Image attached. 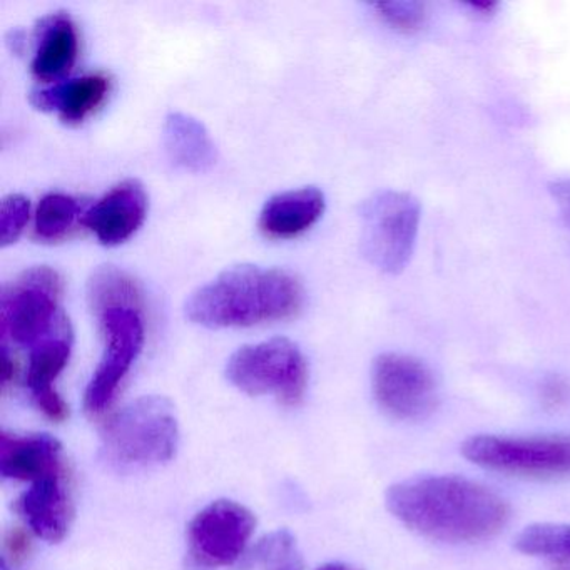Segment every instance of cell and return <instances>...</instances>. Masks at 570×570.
Here are the masks:
<instances>
[{
	"label": "cell",
	"mask_w": 570,
	"mask_h": 570,
	"mask_svg": "<svg viewBox=\"0 0 570 570\" xmlns=\"http://www.w3.org/2000/svg\"><path fill=\"white\" fill-rule=\"evenodd\" d=\"M148 195L136 179L119 183L85 213L82 223L106 246L119 245L131 238L145 222Z\"/></svg>",
	"instance_id": "11"
},
{
	"label": "cell",
	"mask_w": 570,
	"mask_h": 570,
	"mask_svg": "<svg viewBox=\"0 0 570 570\" xmlns=\"http://www.w3.org/2000/svg\"><path fill=\"white\" fill-rule=\"evenodd\" d=\"M72 348V330L66 323L61 330L32 346L28 366V389L36 405L46 416L61 422L68 416L65 400L56 392L55 382L68 365Z\"/></svg>",
	"instance_id": "12"
},
{
	"label": "cell",
	"mask_w": 570,
	"mask_h": 570,
	"mask_svg": "<svg viewBox=\"0 0 570 570\" xmlns=\"http://www.w3.org/2000/svg\"><path fill=\"white\" fill-rule=\"evenodd\" d=\"M31 203L26 196L9 195L0 203V245L18 242L29 222Z\"/></svg>",
	"instance_id": "24"
},
{
	"label": "cell",
	"mask_w": 570,
	"mask_h": 570,
	"mask_svg": "<svg viewBox=\"0 0 570 570\" xmlns=\"http://www.w3.org/2000/svg\"><path fill=\"white\" fill-rule=\"evenodd\" d=\"M38 48L32 59V75L39 81H58L68 75L78 58V32L66 14H52L39 22Z\"/></svg>",
	"instance_id": "17"
},
{
	"label": "cell",
	"mask_w": 570,
	"mask_h": 570,
	"mask_svg": "<svg viewBox=\"0 0 570 570\" xmlns=\"http://www.w3.org/2000/svg\"><path fill=\"white\" fill-rule=\"evenodd\" d=\"M325 212L320 189L302 188L273 196L259 215V228L269 238H293L312 228Z\"/></svg>",
	"instance_id": "15"
},
{
	"label": "cell",
	"mask_w": 570,
	"mask_h": 570,
	"mask_svg": "<svg viewBox=\"0 0 570 570\" xmlns=\"http://www.w3.org/2000/svg\"><path fill=\"white\" fill-rule=\"evenodd\" d=\"M166 155L176 168L205 173L218 159L215 142L203 122L185 112H171L163 129Z\"/></svg>",
	"instance_id": "18"
},
{
	"label": "cell",
	"mask_w": 570,
	"mask_h": 570,
	"mask_svg": "<svg viewBox=\"0 0 570 570\" xmlns=\"http://www.w3.org/2000/svg\"><path fill=\"white\" fill-rule=\"evenodd\" d=\"M109 91V79L102 75H88L59 82L31 95V102L42 111L58 112L68 125L85 121L102 105Z\"/></svg>",
	"instance_id": "16"
},
{
	"label": "cell",
	"mask_w": 570,
	"mask_h": 570,
	"mask_svg": "<svg viewBox=\"0 0 570 570\" xmlns=\"http://www.w3.org/2000/svg\"><path fill=\"white\" fill-rule=\"evenodd\" d=\"M88 299L95 315L116 306L142 308V292L138 283L116 266H101L92 273Z\"/></svg>",
	"instance_id": "19"
},
{
	"label": "cell",
	"mask_w": 570,
	"mask_h": 570,
	"mask_svg": "<svg viewBox=\"0 0 570 570\" xmlns=\"http://www.w3.org/2000/svg\"><path fill=\"white\" fill-rule=\"evenodd\" d=\"M18 512L32 532L48 542H61L72 519L66 472L52 473L32 482L31 489L18 500Z\"/></svg>",
	"instance_id": "13"
},
{
	"label": "cell",
	"mask_w": 570,
	"mask_h": 570,
	"mask_svg": "<svg viewBox=\"0 0 570 570\" xmlns=\"http://www.w3.org/2000/svg\"><path fill=\"white\" fill-rule=\"evenodd\" d=\"M79 205L71 196L51 193L39 203L36 212V235L41 239L55 242L71 229Z\"/></svg>",
	"instance_id": "21"
},
{
	"label": "cell",
	"mask_w": 570,
	"mask_h": 570,
	"mask_svg": "<svg viewBox=\"0 0 570 570\" xmlns=\"http://www.w3.org/2000/svg\"><path fill=\"white\" fill-rule=\"evenodd\" d=\"M303 289L288 272L239 265L226 269L186 302V316L206 328H238L296 315Z\"/></svg>",
	"instance_id": "2"
},
{
	"label": "cell",
	"mask_w": 570,
	"mask_h": 570,
	"mask_svg": "<svg viewBox=\"0 0 570 570\" xmlns=\"http://www.w3.org/2000/svg\"><path fill=\"white\" fill-rule=\"evenodd\" d=\"M550 193L557 205L562 209L563 216L570 223V178L556 179L549 185Z\"/></svg>",
	"instance_id": "25"
},
{
	"label": "cell",
	"mask_w": 570,
	"mask_h": 570,
	"mask_svg": "<svg viewBox=\"0 0 570 570\" xmlns=\"http://www.w3.org/2000/svg\"><path fill=\"white\" fill-rule=\"evenodd\" d=\"M320 570H355L352 567L343 566V563H330V566L322 567Z\"/></svg>",
	"instance_id": "28"
},
{
	"label": "cell",
	"mask_w": 570,
	"mask_h": 570,
	"mask_svg": "<svg viewBox=\"0 0 570 570\" xmlns=\"http://www.w3.org/2000/svg\"><path fill=\"white\" fill-rule=\"evenodd\" d=\"M515 549L527 556L570 559V525L532 523L517 535Z\"/></svg>",
	"instance_id": "20"
},
{
	"label": "cell",
	"mask_w": 570,
	"mask_h": 570,
	"mask_svg": "<svg viewBox=\"0 0 570 570\" xmlns=\"http://www.w3.org/2000/svg\"><path fill=\"white\" fill-rule=\"evenodd\" d=\"M419 199L409 193L380 191L370 196L362 208V252L380 272H402L412 258L419 235Z\"/></svg>",
	"instance_id": "5"
},
{
	"label": "cell",
	"mask_w": 570,
	"mask_h": 570,
	"mask_svg": "<svg viewBox=\"0 0 570 570\" xmlns=\"http://www.w3.org/2000/svg\"><path fill=\"white\" fill-rule=\"evenodd\" d=\"M96 318L105 340V352L86 389L85 405L89 413L105 412L111 405L145 345L141 308L116 306L96 313Z\"/></svg>",
	"instance_id": "8"
},
{
	"label": "cell",
	"mask_w": 570,
	"mask_h": 570,
	"mask_svg": "<svg viewBox=\"0 0 570 570\" xmlns=\"http://www.w3.org/2000/svg\"><path fill=\"white\" fill-rule=\"evenodd\" d=\"M66 472L62 446L55 436H0V473L4 479L36 480Z\"/></svg>",
	"instance_id": "14"
},
{
	"label": "cell",
	"mask_w": 570,
	"mask_h": 570,
	"mask_svg": "<svg viewBox=\"0 0 570 570\" xmlns=\"http://www.w3.org/2000/svg\"><path fill=\"white\" fill-rule=\"evenodd\" d=\"M393 517L420 535L440 542H479L497 535L510 507L482 483L455 475L416 476L386 492Z\"/></svg>",
	"instance_id": "1"
},
{
	"label": "cell",
	"mask_w": 570,
	"mask_h": 570,
	"mask_svg": "<svg viewBox=\"0 0 570 570\" xmlns=\"http://www.w3.org/2000/svg\"><path fill=\"white\" fill-rule=\"evenodd\" d=\"M470 9L480 12V14H492L497 9L495 2H470Z\"/></svg>",
	"instance_id": "27"
},
{
	"label": "cell",
	"mask_w": 570,
	"mask_h": 570,
	"mask_svg": "<svg viewBox=\"0 0 570 570\" xmlns=\"http://www.w3.org/2000/svg\"><path fill=\"white\" fill-rule=\"evenodd\" d=\"M8 42L16 52H21L22 48H24V32L19 31V29L11 31V35H9L8 38Z\"/></svg>",
	"instance_id": "26"
},
{
	"label": "cell",
	"mask_w": 570,
	"mask_h": 570,
	"mask_svg": "<svg viewBox=\"0 0 570 570\" xmlns=\"http://www.w3.org/2000/svg\"><path fill=\"white\" fill-rule=\"evenodd\" d=\"M249 563L263 570H298V556L292 535L276 532L266 537L249 556Z\"/></svg>",
	"instance_id": "22"
},
{
	"label": "cell",
	"mask_w": 570,
	"mask_h": 570,
	"mask_svg": "<svg viewBox=\"0 0 570 570\" xmlns=\"http://www.w3.org/2000/svg\"><path fill=\"white\" fill-rule=\"evenodd\" d=\"M462 453L470 462L530 479L570 476V436L476 435L465 440Z\"/></svg>",
	"instance_id": "7"
},
{
	"label": "cell",
	"mask_w": 570,
	"mask_h": 570,
	"mask_svg": "<svg viewBox=\"0 0 570 570\" xmlns=\"http://www.w3.org/2000/svg\"><path fill=\"white\" fill-rule=\"evenodd\" d=\"M380 18L396 31L415 32L425 22V6L415 0H389L375 4Z\"/></svg>",
	"instance_id": "23"
},
{
	"label": "cell",
	"mask_w": 570,
	"mask_h": 570,
	"mask_svg": "<svg viewBox=\"0 0 570 570\" xmlns=\"http://www.w3.org/2000/svg\"><path fill=\"white\" fill-rule=\"evenodd\" d=\"M179 442L178 419L165 396L149 395L116 413L101 433V456L111 469L136 470L169 462Z\"/></svg>",
	"instance_id": "3"
},
{
	"label": "cell",
	"mask_w": 570,
	"mask_h": 570,
	"mask_svg": "<svg viewBox=\"0 0 570 570\" xmlns=\"http://www.w3.org/2000/svg\"><path fill=\"white\" fill-rule=\"evenodd\" d=\"M62 279L49 266H36L12 279L0 295L2 342L32 346L55 335L69 320L59 312Z\"/></svg>",
	"instance_id": "4"
},
{
	"label": "cell",
	"mask_w": 570,
	"mask_h": 570,
	"mask_svg": "<svg viewBox=\"0 0 570 570\" xmlns=\"http://www.w3.org/2000/svg\"><path fill=\"white\" fill-rule=\"evenodd\" d=\"M229 382L249 395H275L285 405H298L308 385V366L295 343L273 338L243 346L226 366Z\"/></svg>",
	"instance_id": "6"
},
{
	"label": "cell",
	"mask_w": 570,
	"mask_h": 570,
	"mask_svg": "<svg viewBox=\"0 0 570 570\" xmlns=\"http://www.w3.org/2000/svg\"><path fill=\"white\" fill-rule=\"evenodd\" d=\"M255 525L253 513L239 503H209L189 523L193 553L205 566H233L245 553Z\"/></svg>",
	"instance_id": "10"
},
{
	"label": "cell",
	"mask_w": 570,
	"mask_h": 570,
	"mask_svg": "<svg viewBox=\"0 0 570 570\" xmlns=\"http://www.w3.org/2000/svg\"><path fill=\"white\" fill-rule=\"evenodd\" d=\"M372 383L380 409L393 419H425L435 410V376L413 356L383 353L373 363Z\"/></svg>",
	"instance_id": "9"
}]
</instances>
